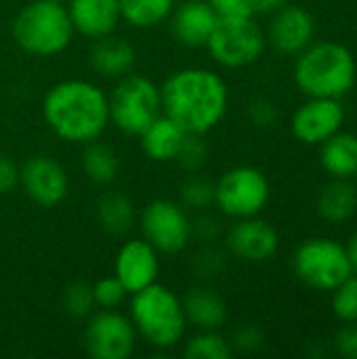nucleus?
Returning <instances> with one entry per match:
<instances>
[{"label": "nucleus", "mask_w": 357, "mask_h": 359, "mask_svg": "<svg viewBox=\"0 0 357 359\" xmlns=\"http://www.w3.org/2000/svg\"><path fill=\"white\" fill-rule=\"evenodd\" d=\"M160 99L162 114L185 133L206 135L223 122L229 107V88L213 69L183 67L164 80Z\"/></svg>", "instance_id": "nucleus-1"}, {"label": "nucleus", "mask_w": 357, "mask_h": 359, "mask_svg": "<svg viewBox=\"0 0 357 359\" xmlns=\"http://www.w3.org/2000/svg\"><path fill=\"white\" fill-rule=\"evenodd\" d=\"M229 345H231V349H236L240 353H257L265 345V334L259 326L244 324L242 328H238L234 332V339L229 341Z\"/></svg>", "instance_id": "nucleus-34"}, {"label": "nucleus", "mask_w": 357, "mask_h": 359, "mask_svg": "<svg viewBox=\"0 0 357 359\" xmlns=\"http://www.w3.org/2000/svg\"><path fill=\"white\" fill-rule=\"evenodd\" d=\"M219 233H221V221L208 215L206 210L198 212V217L191 221V238H196L200 244L217 242Z\"/></svg>", "instance_id": "nucleus-35"}, {"label": "nucleus", "mask_w": 357, "mask_h": 359, "mask_svg": "<svg viewBox=\"0 0 357 359\" xmlns=\"http://www.w3.org/2000/svg\"><path fill=\"white\" fill-rule=\"evenodd\" d=\"M42 116L59 139L86 145L107 128L109 101L95 82L72 78L48 88L42 101Z\"/></svg>", "instance_id": "nucleus-2"}, {"label": "nucleus", "mask_w": 357, "mask_h": 359, "mask_svg": "<svg viewBox=\"0 0 357 359\" xmlns=\"http://www.w3.org/2000/svg\"><path fill=\"white\" fill-rule=\"evenodd\" d=\"M269 198V179L255 166H234L215 183V204L231 219L261 215Z\"/></svg>", "instance_id": "nucleus-9"}, {"label": "nucleus", "mask_w": 357, "mask_h": 359, "mask_svg": "<svg viewBox=\"0 0 357 359\" xmlns=\"http://www.w3.org/2000/svg\"><path fill=\"white\" fill-rule=\"evenodd\" d=\"M130 322L137 334L156 349L175 347L187 330L181 299L158 282L133 294Z\"/></svg>", "instance_id": "nucleus-5"}, {"label": "nucleus", "mask_w": 357, "mask_h": 359, "mask_svg": "<svg viewBox=\"0 0 357 359\" xmlns=\"http://www.w3.org/2000/svg\"><path fill=\"white\" fill-rule=\"evenodd\" d=\"M126 288L120 284V280L116 276H107L101 278L99 282L93 284V297H95V305L101 309H116L118 305L124 303L126 299Z\"/></svg>", "instance_id": "nucleus-33"}, {"label": "nucleus", "mask_w": 357, "mask_h": 359, "mask_svg": "<svg viewBox=\"0 0 357 359\" xmlns=\"http://www.w3.org/2000/svg\"><path fill=\"white\" fill-rule=\"evenodd\" d=\"M19 183L25 196L42 208H53L61 204L69 191L65 168L48 156L29 158L19 168Z\"/></svg>", "instance_id": "nucleus-13"}, {"label": "nucleus", "mask_w": 357, "mask_h": 359, "mask_svg": "<svg viewBox=\"0 0 357 359\" xmlns=\"http://www.w3.org/2000/svg\"><path fill=\"white\" fill-rule=\"evenodd\" d=\"M345 124V107L341 99L307 97L290 118V130L303 145H322Z\"/></svg>", "instance_id": "nucleus-12"}, {"label": "nucleus", "mask_w": 357, "mask_h": 359, "mask_svg": "<svg viewBox=\"0 0 357 359\" xmlns=\"http://www.w3.org/2000/svg\"><path fill=\"white\" fill-rule=\"evenodd\" d=\"M320 164L330 179H353L357 177V135L335 133L322 143Z\"/></svg>", "instance_id": "nucleus-23"}, {"label": "nucleus", "mask_w": 357, "mask_h": 359, "mask_svg": "<svg viewBox=\"0 0 357 359\" xmlns=\"http://www.w3.org/2000/svg\"><path fill=\"white\" fill-rule=\"evenodd\" d=\"M225 267V257L213 244H202V250L194 257V273L198 280L208 282L221 276Z\"/></svg>", "instance_id": "nucleus-32"}, {"label": "nucleus", "mask_w": 357, "mask_h": 359, "mask_svg": "<svg viewBox=\"0 0 357 359\" xmlns=\"http://www.w3.org/2000/svg\"><path fill=\"white\" fill-rule=\"evenodd\" d=\"M118 4L120 17L137 29L160 25L175 8V0H118Z\"/></svg>", "instance_id": "nucleus-26"}, {"label": "nucleus", "mask_w": 357, "mask_h": 359, "mask_svg": "<svg viewBox=\"0 0 357 359\" xmlns=\"http://www.w3.org/2000/svg\"><path fill=\"white\" fill-rule=\"evenodd\" d=\"M88 61L93 72L99 74L101 78L118 80L133 72L137 63V53L128 40L107 34L95 40L88 53Z\"/></svg>", "instance_id": "nucleus-19"}, {"label": "nucleus", "mask_w": 357, "mask_h": 359, "mask_svg": "<svg viewBox=\"0 0 357 359\" xmlns=\"http://www.w3.org/2000/svg\"><path fill=\"white\" fill-rule=\"evenodd\" d=\"M234 353L227 339L217 330H200L185 345L183 355L187 359H229Z\"/></svg>", "instance_id": "nucleus-28"}, {"label": "nucleus", "mask_w": 357, "mask_h": 359, "mask_svg": "<svg viewBox=\"0 0 357 359\" xmlns=\"http://www.w3.org/2000/svg\"><path fill=\"white\" fill-rule=\"evenodd\" d=\"M109 101V122L124 135L139 137L160 114V86L143 74H126L118 78Z\"/></svg>", "instance_id": "nucleus-6"}, {"label": "nucleus", "mask_w": 357, "mask_h": 359, "mask_svg": "<svg viewBox=\"0 0 357 359\" xmlns=\"http://www.w3.org/2000/svg\"><path fill=\"white\" fill-rule=\"evenodd\" d=\"M265 46L267 38L252 17H219L206 42L210 57L227 69L255 63Z\"/></svg>", "instance_id": "nucleus-8"}, {"label": "nucleus", "mask_w": 357, "mask_h": 359, "mask_svg": "<svg viewBox=\"0 0 357 359\" xmlns=\"http://www.w3.org/2000/svg\"><path fill=\"white\" fill-rule=\"evenodd\" d=\"M295 84L307 97H345L357 80V63L351 48L341 42H311L297 55Z\"/></svg>", "instance_id": "nucleus-3"}, {"label": "nucleus", "mask_w": 357, "mask_h": 359, "mask_svg": "<svg viewBox=\"0 0 357 359\" xmlns=\"http://www.w3.org/2000/svg\"><path fill=\"white\" fill-rule=\"evenodd\" d=\"M61 307L72 320H86L95 307L93 284L82 282V280L72 282L61 294Z\"/></svg>", "instance_id": "nucleus-29"}, {"label": "nucleus", "mask_w": 357, "mask_h": 359, "mask_svg": "<svg viewBox=\"0 0 357 359\" xmlns=\"http://www.w3.org/2000/svg\"><path fill=\"white\" fill-rule=\"evenodd\" d=\"M137 337L130 318L103 309L86 324L84 345L93 359H128L135 353Z\"/></svg>", "instance_id": "nucleus-11"}, {"label": "nucleus", "mask_w": 357, "mask_h": 359, "mask_svg": "<svg viewBox=\"0 0 357 359\" xmlns=\"http://www.w3.org/2000/svg\"><path fill=\"white\" fill-rule=\"evenodd\" d=\"M82 170L93 183L107 185L118 177L120 156L116 154V149L112 145L95 139L90 143H86V147L82 151Z\"/></svg>", "instance_id": "nucleus-25"}, {"label": "nucleus", "mask_w": 357, "mask_h": 359, "mask_svg": "<svg viewBox=\"0 0 357 359\" xmlns=\"http://www.w3.org/2000/svg\"><path fill=\"white\" fill-rule=\"evenodd\" d=\"M185 130L170 120L168 116L160 114L139 137H141V147L143 154L154 160V162H175L183 139H185Z\"/></svg>", "instance_id": "nucleus-21"}, {"label": "nucleus", "mask_w": 357, "mask_h": 359, "mask_svg": "<svg viewBox=\"0 0 357 359\" xmlns=\"http://www.w3.org/2000/svg\"><path fill=\"white\" fill-rule=\"evenodd\" d=\"M181 305L187 324H191L198 330H219L227 322L225 299L204 284L191 288L181 299Z\"/></svg>", "instance_id": "nucleus-20"}, {"label": "nucleus", "mask_w": 357, "mask_h": 359, "mask_svg": "<svg viewBox=\"0 0 357 359\" xmlns=\"http://www.w3.org/2000/svg\"><path fill=\"white\" fill-rule=\"evenodd\" d=\"M332 313L343 324L357 322V271L332 290Z\"/></svg>", "instance_id": "nucleus-30"}, {"label": "nucleus", "mask_w": 357, "mask_h": 359, "mask_svg": "<svg viewBox=\"0 0 357 359\" xmlns=\"http://www.w3.org/2000/svg\"><path fill=\"white\" fill-rule=\"evenodd\" d=\"M179 200H181L179 204L185 210H196V212L208 210L215 204V183L200 172H191L181 183Z\"/></svg>", "instance_id": "nucleus-27"}, {"label": "nucleus", "mask_w": 357, "mask_h": 359, "mask_svg": "<svg viewBox=\"0 0 357 359\" xmlns=\"http://www.w3.org/2000/svg\"><path fill=\"white\" fill-rule=\"evenodd\" d=\"M316 36V19L314 15L299 4H284L276 13H271L267 25V42L280 55H299L314 42Z\"/></svg>", "instance_id": "nucleus-14"}, {"label": "nucleus", "mask_w": 357, "mask_h": 359, "mask_svg": "<svg viewBox=\"0 0 357 359\" xmlns=\"http://www.w3.org/2000/svg\"><path fill=\"white\" fill-rule=\"evenodd\" d=\"M206 158H208V147L202 139V135H196V133H187L185 139H183V145L175 158V162L185 170V172H200L206 164Z\"/></svg>", "instance_id": "nucleus-31"}, {"label": "nucleus", "mask_w": 357, "mask_h": 359, "mask_svg": "<svg viewBox=\"0 0 357 359\" xmlns=\"http://www.w3.org/2000/svg\"><path fill=\"white\" fill-rule=\"evenodd\" d=\"M295 276L309 288L332 292L353 273L347 248L330 238H309L292 255Z\"/></svg>", "instance_id": "nucleus-7"}, {"label": "nucleus", "mask_w": 357, "mask_h": 359, "mask_svg": "<svg viewBox=\"0 0 357 359\" xmlns=\"http://www.w3.org/2000/svg\"><path fill=\"white\" fill-rule=\"evenodd\" d=\"M95 217L109 236H124L133 229L137 212L130 198L122 191H105L95 204Z\"/></svg>", "instance_id": "nucleus-24"}, {"label": "nucleus", "mask_w": 357, "mask_h": 359, "mask_svg": "<svg viewBox=\"0 0 357 359\" xmlns=\"http://www.w3.org/2000/svg\"><path fill=\"white\" fill-rule=\"evenodd\" d=\"M335 349L341 358L357 359V322H345L335 337Z\"/></svg>", "instance_id": "nucleus-37"}, {"label": "nucleus", "mask_w": 357, "mask_h": 359, "mask_svg": "<svg viewBox=\"0 0 357 359\" xmlns=\"http://www.w3.org/2000/svg\"><path fill=\"white\" fill-rule=\"evenodd\" d=\"M347 255H349V261H351V267H353V271H357V231L349 238V242H347Z\"/></svg>", "instance_id": "nucleus-41"}, {"label": "nucleus", "mask_w": 357, "mask_h": 359, "mask_svg": "<svg viewBox=\"0 0 357 359\" xmlns=\"http://www.w3.org/2000/svg\"><path fill=\"white\" fill-rule=\"evenodd\" d=\"M219 17H255L250 0H206Z\"/></svg>", "instance_id": "nucleus-38"}, {"label": "nucleus", "mask_w": 357, "mask_h": 359, "mask_svg": "<svg viewBox=\"0 0 357 359\" xmlns=\"http://www.w3.org/2000/svg\"><path fill=\"white\" fill-rule=\"evenodd\" d=\"M74 23L61 0H32L13 21L17 46L34 57H55L74 38Z\"/></svg>", "instance_id": "nucleus-4"}, {"label": "nucleus", "mask_w": 357, "mask_h": 359, "mask_svg": "<svg viewBox=\"0 0 357 359\" xmlns=\"http://www.w3.org/2000/svg\"><path fill=\"white\" fill-rule=\"evenodd\" d=\"M280 236L278 229L257 217L238 219L227 231V248L234 257L248 263H263L278 252Z\"/></svg>", "instance_id": "nucleus-16"}, {"label": "nucleus", "mask_w": 357, "mask_h": 359, "mask_svg": "<svg viewBox=\"0 0 357 359\" xmlns=\"http://www.w3.org/2000/svg\"><path fill=\"white\" fill-rule=\"evenodd\" d=\"M19 185V166L13 158L0 154V196H8Z\"/></svg>", "instance_id": "nucleus-39"}, {"label": "nucleus", "mask_w": 357, "mask_h": 359, "mask_svg": "<svg viewBox=\"0 0 357 359\" xmlns=\"http://www.w3.org/2000/svg\"><path fill=\"white\" fill-rule=\"evenodd\" d=\"M219 15L206 0H183L170 13V29L179 44L187 48L206 46Z\"/></svg>", "instance_id": "nucleus-17"}, {"label": "nucleus", "mask_w": 357, "mask_h": 359, "mask_svg": "<svg viewBox=\"0 0 357 359\" xmlns=\"http://www.w3.org/2000/svg\"><path fill=\"white\" fill-rule=\"evenodd\" d=\"M318 215L332 225L347 223L357 210V187L351 179H330L318 194Z\"/></svg>", "instance_id": "nucleus-22"}, {"label": "nucleus", "mask_w": 357, "mask_h": 359, "mask_svg": "<svg viewBox=\"0 0 357 359\" xmlns=\"http://www.w3.org/2000/svg\"><path fill=\"white\" fill-rule=\"evenodd\" d=\"M141 233L158 252L177 255L191 242V219L173 200H154L141 212Z\"/></svg>", "instance_id": "nucleus-10"}, {"label": "nucleus", "mask_w": 357, "mask_h": 359, "mask_svg": "<svg viewBox=\"0 0 357 359\" xmlns=\"http://www.w3.org/2000/svg\"><path fill=\"white\" fill-rule=\"evenodd\" d=\"M160 273V252L147 240H128L116 255L114 276L126 288L128 294H135L158 280Z\"/></svg>", "instance_id": "nucleus-15"}, {"label": "nucleus", "mask_w": 357, "mask_h": 359, "mask_svg": "<svg viewBox=\"0 0 357 359\" xmlns=\"http://www.w3.org/2000/svg\"><path fill=\"white\" fill-rule=\"evenodd\" d=\"M248 114H250V120H252L259 128H271V126L278 122V118H280L278 107H276L269 99H265V97L255 99V101L250 103V107H248Z\"/></svg>", "instance_id": "nucleus-36"}, {"label": "nucleus", "mask_w": 357, "mask_h": 359, "mask_svg": "<svg viewBox=\"0 0 357 359\" xmlns=\"http://www.w3.org/2000/svg\"><path fill=\"white\" fill-rule=\"evenodd\" d=\"M252 2V11L255 15H271L276 13L278 8H282L284 4H288L290 0H250Z\"/></svg>", "instance_id": "nucleus-40"}, {"label": "nucleus", "mask_w": 357, "mask_h": 359, "mask_svg": "<svg viewBox=\"0 0 357 359\" xmlns=\"http://www.w3.org/2000/svg\"><path fill=\"white\" fill-rule=\"evenodd\" d=\"M74 29L86 38H103L120 23L118 0H69L67 6Z\"/></svg>", "instance_id": "nucleus-18"}]
</instances>
